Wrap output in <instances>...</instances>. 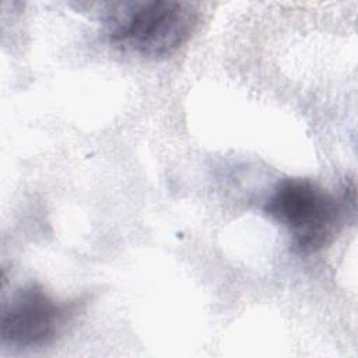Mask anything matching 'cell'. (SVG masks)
<instances>
[{
  "label": "cell",
  "mask_w": 358,
  "mask_h": 358,
  "mask_svg": "<svg viewBox=\"0 0 358 358\" xmlns=\"http://www.w3.org/2000/svg\"><path fill=\"white\" fill-rule=\"evenodd\" d=\"M197 21L192 3L171 0L113 3L103 18L110 43L147 59L173 55L189 41Z\"/></svg>",
  "instance_id": "6da1fadb"
},
{
  "label": "cell",
  "mask_w": 358,
  "mask_h": 358,
  "mask_svg": "<svg viewBox=\"0 0 358 358\" xmlns=\"http://www.w3.org/2000/svg\"><path fill=\"white\" fill-rule=\"evenodd\" d=\"M263 210L288 229L291 250L298 255L316 253L331 245L344 221V207L329 190L299 178L278 182Z\"/></svg>",
  "instance_id": "7a4b0ae2"
},
{
  "label": "cell",
  "mask_w": 358,
  "mask_h": 358,
  "mask_svg": "<svg viewBox=\"0 0 358 358\" xmlns=\"http://www.w3.org/2000/svg\"><path fill=\"white\" fill-rule=\"evenodd\" d=\"M76 312V303L57 302L38 284H28L4 302L0 319L1 341L15 348L52 343Z\"/></svg>",
  "instance_id": "3957f363"
}]
</instances>
